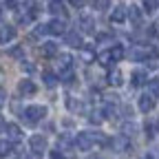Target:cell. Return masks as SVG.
<instances>
[{"instance_id": "1", "label": "cell", "mask_w": 159, "mask_h": 159, "mask_svg": "<svg viewBox=\"0 0 159 159\" xmlns=\"http://www.w3.org/2000/svg\"><path fill=\"white\" fill-rule=\"evenodd\" d=\"M22 117H25V122L27 124H38V122H42V119L47 117V108L44 106H40V104H33V106H27L25 108V113H22Z\"/></svg>"}, {"instance_id": "2", "label": "cell", "mask_w": 159, "mask_h": 159, "mask_svg": "<svg viewBox=\"0 0 159 159\" xmlns=\"http://www.w3.org/2000/svg\"><path fill=\"white\" fill-rule=\"evenodd\" d=\"M93 135L91 133H77V137H73V146L77 148V150H84V152H89L91 148H93Z\"/></svg>"}, {"instance_id": "3", "label": "cell", "mask_w": 159, "mask_h": 159, "mask_svg": "<svg viewBox=\"0 0 159 159\" xmlns=\"http://www.w3.org/2000/svg\"><path fill=\"white\" fill-rule=\"evenodd\" d=\"M137 108L142 111V113H150V111L155 108V97H152L150 93H142V95H139V99H137Z\"/></svg>"}, {"instance_id": "4", "label": "cell", "mask_w": 159, "mask_h": 159, "mask_svg": "<svg viewBox=\"0 0 159 159\" xmlns=\"http://www.w3.org/2000/svg\"><path fill=\"white\" fill-rule=\"evenodd\" d=\"M38 93V86L31 82V80H22V82L18 84V95L20 97H33Z\"/></svg>"}, {"instance_id": "5", "label": "cell", "mask_w": 159, "mask_h": 159, "mask_svg": "<svg viewBox=\"0 0 159 159\" xmlns=\"http://www.w3.org/2000/svg\"><path fill=\"white\" fill-rule=\"evenodd\" d=\"M29 146H31L33 152H40V155H42V152L47 150V137H44V135H31V137H29Z\"/></svg>"}, {"instance_id": "6", "label": "cell", "mask_w": 159, "mask_h": 159, "mask_svg": "<svg viewBox=\"0 0 159 159\" xmlns=\"http://www.w3.org/2000/svg\"><path fill=\"white\" fill-rule=\"evenodd\" d=\"M126 18H130V22H133L135 27H142V22H144V13H142V9L135 7V5H130V7L126 9Z\"/></svg>"}, {"instance_id": "7", "label": "cell", "mask_w": 159, "mask_h": 159, "mask_svg": "<svg viewBox=\"0 0 159 159\" xmlns=\"http://www.w3.org/2000/svg\"><path fill=\"white\" fill-rule=\"evenodd\" d=\"M77 27H80V31H84V33H95V20L84 13V16H80Z\"/></svg>"}, {"instance_id": "8", "label": "cell", "mask_w": 159, "mask_h": 159, "mask_svg": "<svg viewBox=\"0 0 159 159\" xmlns=\"http://www.w3.org/2000/svg\"><path fill=\"white\" fill-rule=\"evenodd\" d=\"M13 38H16V27H11V25H2V27H0V44L13 42Z\"/></svg>"}, {"instance_id": "9", "label": "cell", "mask_w": 159, "mask_h": 159, "mask_svg": "<svg viewBox=\"0 0 159 159\" xmlns=\"http://www.w3.org/2000/svg\"><path fill=\"white\" fill-rule=\"evenodd\" d=\"M49 11H51L55 18L66 20V7H64L62 0H51V2H49Z\"/></svg>"}, {"instance_id": "10", "label": "cell", "mask_w": 159, "mask_h": 159, "mask_svg": "<svg viewBox=\"0 0 159 159\" xmlns=\"http://www.w3.org/2000/svg\"><path fill=\"white\" fill-rule=\"evenodd\" d=\"M49 33H53V35H64V33H66V22H64L62 18L51 20V22H49Z\"/></svg>"}, {"instance_id": "11", "label": "cell", "mask_w": 159, "mask_h": 159, "mask_svg": "<svg viewBox=\"0 0 159 159\" xmlns=\"http://www.w3.org/2000/svg\"><path fill=\"white\" fill-rule=\"evenodd\" d=\"M64 42H66L71 49H82V47H84V42H82V38H80L77 31H69V33H64Z\"/></svg>"}, {"instance_id": "12", "label": "cell", "mask_w": 159, "mask_h": 159, "mask_svg": "<svg viewBox=\"0 0 159 159\" xmlns=\"http://www.w3.org/2000/svg\"><path fill=\"white\" fill-rule=\"evenodd\" d=\"M57 53H60V47L53 42V40L42 42V55H44V57H57Z\"/></svg>"}, {"instance_id": "13", "label": "cell", "mask_w": 159, "mask_h": 159, "mask_svg": "<svg viewBox=\"0 0 159 159\" xmlns=\"http://www.w3.org/2000/svg\"><path fill=\"white\" fill-rule=\"evenodd\" d=\"M146 80H148V75H146L144 71H133V73H130V84H133L135 89L146 86Z\"/></svg>"}, {"instance_id": "14", "label": "cell", "mask_w": 159, "mask_h": 159, "mask_svg": "<svg viewBox=\"0 0 159 159\" xmlns=\"http://www.w3.org/2000/svg\"><path fill=\"white\" fill-rule=\"evenodd\" d=\"M111 22H115V25H122V22H126V7H115L113 9V13H111Z\"/></svg>"}, {"instance_id": "15", "label": "cell", "mask_w": 159, "mask_h": 159, "mask_svg": "<svg viewBox=\"0 0 159 159\" xmlns=\"http://www.w3.org/2000/svg\"><path fill=\"white\" fill-rule=\"evenodd\" d=\"M57 64H60V69H62V71L71 69V66H73V55H71V53H57Z\"/></svg>"}, {"instance_id": "16", "label": "cell", "mask_w": 159, "mask_h": 159, "mask_svg": "<svg viewBox=\"0 0 159 159\" xmlns=\"http://www.w3.org/2000/svg\"><path fill=\"white\" fill-rule=\"evenodd\" d=\"M111 146H113L115 150H119V152H122V150H128V137H126V135L115 137L113 142H111Z\"/></svg>"}, {"instance_id": "17", "label": "cell", "mask_w": 159, "mask_h": 159, "mask_svg": "<svg viewBox=\"0 0 159 159\" xmlns=\"http://www.w3.org/2000/svg\"><path fill=\"white\" fill-rule=\"evenodd\" d=\"M108 84H111V86H122V84H124V75H122V71L113 69V71L108 73Z\"/></svg>"}, {"instance_id": "18", "label": "cell", "mask_w": 159, "mask_h": 159, "mask_svg": "<svg viewBox=\"0 0 159 159\" xmlns=\"http://www.w3.org/2000/svg\"><path fill=\"white\" fill-rule=\"evenodd\" d=\"M71 146H73V137L69 133H62V135L57 137V150H66Z\"/></svg>"}, {"instance_id": "19", "label": "cell", "mask_w": 159, "mask_h": 159, "mask_svg": "<svg viewBox=\"0 0 159 159\" xmlns=\"http://www.w3.org/2000/svg\"><path fill=\"white\" fill-rule=\"evenodd\" d=\"M5 133L9 135V139H11V142H18V139L22 137V130H20V126H18V124H7Z\"/></svg>"}, {"instance_id": "20", "label": "cell", "mask_w": 159, "mask_h": 159, "mask_svg": "<svg viewBox=\"0 0 159 159\" xmlns=\"http://www.w3.org/2000/svg\"><path fill=\"white\" fill-rule=\"evenodd\" d=\"M66 108L71 111V113H82L84 111V104L82 102H80V99H75V97H66Z\"/></svg>"}, {"instance_id": "21", "label": "cell", "mask_w": 159, "mask_h": 159, "mask_svg": "<svg viewBox=\"0 0 159 159\" xmlns=\"http://www.w3.org/2000/svg\"><path fill=\"white\" fill-rule=\"evenodd\" d=\"M108 53H111V57H113V62H117V60H124V57H126V49H124L122 44H113Z\"/></svg>"}, {"instance_id": "22", "label": "cell", "mask_w": 159, "mask_h": 159, "mask_svg": "<svg viewBox=\"0 0 159 159\" xmlns=\"http://www.w3.org/2000/svg\"><path fill=\"white\" fill-rule=\"evenodd\" d=\"M42 82H44L49 89H55L60 80H57V75H55V73H51V71H44V73H42Z\"/></svg>"}, {"instance_id": "23", "label": "cell", "mask_w": 159, "mask_h": 159, "mask_svg": "<svg viewBox=\"0 0 159 159\" xmlns=\"http://www.w3.org/2000/svg\"><path fill=\"white\" fill-rule=\"evenodd\" d=\"M13 152V142L11 139H0V157H9Z\"/></svg>"}, {"instance_id": "24", "label": "cell", "mask_w": 159, "mask_h": 159, "mask_svg": "<svg viewBox=\"0 0 159 159\" xmlns=\"http://www.w3.org/2000/svg\"><path fill=\"white\" fill-rule=\"evenodd\" d=\"M146 89H148V93L157 99L159 97V77H152V80H146Z\"/></svg>"}, {"instance_id": "25", "label": "cell", "mask_w": 159, "mask_h": 159, "mask_svg": "<svg viewBox=\"0 0 159 159\" xmlns=\"http://www.w3.org/2000/svg\"><path fill=\"white\" fill-rule=\"evenodd\" d=\"M95 57H97V64H99V66H106V69H108V66L113 64V57H111V53H108V51L97 53Z\"/></svg>"}, {"instance_id": "26", "label": "cell", "mask_w": 159, "mask_h": 159, "mask_svg": "<svg viewBox=\"0 0 159 159\" xmlns=\"http://www.w3.org/2000/svg\"><path fill=\"white\" fill-rule=\"evenodd\" d=\"M44 35H49V25H38L33 29V33H31L33 40H40V38H44Z\"/></svg>"}, {"instance_id": "27", "label": "cell", "mask_w": 159, "mask_h": 159, "mask_svg": "<svg viewBox=\"0 0 159 159\" xmlns=\"http://www.w3.org/2000/svg\"><path fill=\"white\" fill-rule=\"evenodd\" d=\"M91 5H93V9H95V11H108L111 0H91Z\"/></svg>"}, {"instance_id": "28", "label": "cell", "mask_w": 159, "mask_h": 159, "mask_svg": "<svg viewBox=\"0 0 159 159\" xmlns=\"http://www.w3.org/2000/svg\"><path fill=\"white\" fill-rule=\"evenodd\" d=\"M142 7H144L146 13H155V11L159 9V2H157V0H144V5H142Z\"/></svg>"}, {"instance_id": "29", "label": "cell", "mask_w": 159, "mask_h": 159, "mask_svg": "<svg viewBox=\"0 0 159 159\" xmlns=\"http://www.w3.org/2000/svg\"><path fill=\"white\" fill-rule=\"evenodd\" d=\"M57 80H60V82H64V84H73V82H75V75L66 69V71L60 73V77H57Z\"/></svg>"}, {"instance_id": "30", "label": "cell", "mask_w": 159, "mask_h": 159, "mask_svg": "<svg viewBox=\"0 0 159 159\" xmlns=\"http://www.w3.org/2000/svg\"><path fill=\"white\" fill-rule=\"evenodd\" d=\"M89 119H91V124H102V119H104V115H102V108H99V111H93L91 115H89Z\"/></svg>"}, {"instance_id": "31", "label": "cell", "mask_w": 159, "mask_h": 159, "mask_svg": "<svg viewBox=\"0 0 159 159\" xmlns=\"http://www.w3.org/2000/svg\"><path fill=\"white\" fill-rule=\"evenodd\" d=\"M135 130H137V128H135L133 122H128V124L124 126V135H126V137H128V135H135Z\"/></svg>"}, {"instance_id": "32", "label": "cell", "mask_w": 159, "mask_h": 159, "mask_svg": "<svg viewBox=\"0 0 159 159\" xmlns=\"http://www.w3.org/2000/svg\"><path fill=\"white\" fill-rule=\"evenodd\" d=\"M22 53H25V51H22V47H13V49L9 51V55H11V57H22Z\"/></svg>"}, {"instance_id": "33", "label": "cell", "mask_w": 159, "mask_h": 159, "mask_svg": "<svg viewBox=\"0 0 159 159\" xmlns=\"http://www.w3.org/2000/svg\"><path fill=\"white\" fill-rule=\"evenodd\" d=\"M22 69H25L27 73H35V66H33L31 62H25V64H22Z\"/></svg>"}, {"instance_id": "34", "label": "cell", "mask_w": 159, "mask_h": 159, "mask_svg": "<svg viewBox=\"0 0 159 159\" xmlns=\"http://www.w3.org/2000/svg\"><path fill=\"white\" fill-rule=\"evenodd\" d=\"M5 7H9V9H18V0H5Z\"/></svg>"}, {"instance_id": "35", "label": "cell", "mask_w": 159, "mask_h": 159, "mask_svg": "<svg viewBox=\"0 0 159 159\" xmlns=\"http://www.w3.org/2000/svg\"><path fill=\"white\" fill-rule=\"evenodd\" d=\"M69 2H71L73 7H77V9H80V7H84V5H86V0H69Z\"/></svg>"}, {"instance_id": "36", "label": "cell", "mask_w": 159, "mask_h": 159, "mask_svg": "<svg viewBox=\"0 0 159 159\" xmlns=\"http://www.w3.org/2000/svg\"><path fill=\"white\" fill-rule=\"evenodd\" d=\"M25 159H42V155H40V152H29V155H25Z\"/></svg>"}, {"instance_id": "37", "label": "cell", "mask_w": 159, "mask_h": 159, "mask_svg": "<svg viewBox=\"0 0 159 159\" xmlns=\"http://www.w3.org/2000/svg\"><path fill=\"white\" fill-rule=\"evenodd\" d=\"M51 159H64L62 150H53V152H51Z\"/></svg>"}, {"instance_id": "38", "label": "cell", "mask_w": 159, "mask_h": 159, "mask_svg": "<svg viewBox=\"0 0 159 159\" xmlns=\"http://www.w3.org/2000/svg\"><path fill=\"white\" fill-rule=\"evenodd\" d=\"M5 128H7V119L0 115V133H5Z\"/></svg>"}, {"instance_id": "39", "label": "cell", "mask_w": 159, "mask_h": 159, "mask_svg": "<svg viewBox=\"0 0 159 159\" xmlns=\"http://www.w3.org/2000/svg\"><path fill=\"white\" fill-rule=\"evenodd\" d=\"M84 60L89 62V60H93V51L91 49H84Z\"/></svg>"}, {"instance_id": "40", "label": "cell", "mask_w": 159, "mask_h": 159, "mask_svg": "<svg viewBox=\"0 0 159 159\" xmlns=\"http://www.w3.org/2000/svg\"><path fill=\"white\" fill-rule=\"evenodd\" d=\"M146 135H148V137H152V135H155V128H152V124H146Z\"/></svg>"}, {"instance_id": "41", "label": "cell", "mask_w": 159, "mask_h": 159, "mask_svg": "<svg viewBox=\"0 0 159 159\" xmlns=\"http://www.w3.org/2000/svg\"><path fill=\"white\" fill-rule=\"evenodd\" d=\"M5 102H7V93H5L2 89H0V106H2Z\"/></svg>"}, {"instance_id": "42", "label": "cell", "mask_w": 159, "mask_h": 159, "mask_svg": "<svg viewBox=\"0 0 159 159\" xmlns=\"http://www.w3.org/2000/svg\"><path fill=\"white\" fill-rule=\"evenodd\" d=\"M142 159H155V157H152V155H144Z\"/></svg>"}, {"instance_id": "43", "label": "cell", "mask_w": 159, "mask_h": 159, "mask_svg": "<svg viewBox=\"0 0 159 159\" xmlns=\"http://www.w3.org/2000/svg\"><path fill=\"white\" fill-rule=\"evenodd\" d=\"M0 20H2V11H0Z\"/></svg>"}, {"instance_id": "44", "label": "cell", "mask_w": 159, "mask_h": 159, "mask_svg": "<svg viewBox=\"0 0 159 159\" xmlns=\"http://www.w3.org/2000/svg\"><path fill=\"white\" fill-rule=\"evenodd\" d=\"M91 159H97V157H91Z\"/></svg>"}]
</instances>
